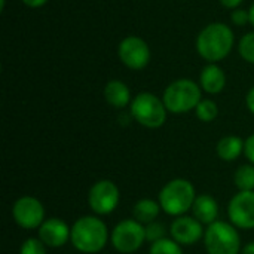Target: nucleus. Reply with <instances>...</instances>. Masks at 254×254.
Here are the masks:
<instances>
[{"label": "nucleus", "instance_id": "nucleus-1", "mask_svg": "<svg viewBox=\"0 0 254 254\" xmlns=\"http://www.w3.org/2000/svg\"><path fill=\"white\" fill-rule=\"evenodd\" d=\"M110 232L100 216H82L71 226V246L83 254H97L107 246Z\"/></svg>", "mask_w": 254, "mask_h": 254}, {"label": "nucleus", "instance_id": "nucleus-2", "mask_svg": "<svg viewBox=\"0 0 254 254\" xmlns=\"http://www.w3.org/2000/svg\"><path fill=\"white\" fill-rule=\"evenodd\" d=\"M234 42L235 37L231 27L223 22H211L199 31L196 37V51L205 61L216 64L229 55Z\"/></svg>", "mask_w": 254, "mask_h": 254}, {"label": "nucleus", "instance_id": "nucleus-3", "mask_svg": "<svg viewBox=\"0 0 254 254\" xmlns=\"http://www.w3.org/2000/svg\"><path fill=\"white\" fill-rule=\"evenodd\" d=\"M196 196L195 186L189 180L179 177L164 185L158 195V202L164 213L173 217H180L192 210Z\"/></svg>", "mask_w": 254, "mask_h": 254}, {"label": "nucleus", "instance_id": "nucleus-4", "mask_svg": "<svg viewBox=\"0 0 254 254\" xmlns=\"http://www.w3.org/2000/svg\"><path fill=\"white\" fill-rule=\"evenodd\" d=\"M201 89L202 88L190 79H177L165 88L162 94V101L170 113H188L190 110H195L202 100Z\"/></svg>", "mask_w": 254, "mask_h": 254}, {"label": "nucleus", "instance_id": "nucleus-5", "mask_svg": "<svg viewBox=\"0 0 254 254\" xmlns=\"http://www.w3.org/2000/svg\"><path fill=\"white\" fill-rule=\"evenodd\" d=\"M204 246L207 254H240L241 237L231 222L217 220L207 226L204 234Z\"/></svg>", "mask_w": 254, "mask_h": 254}, {"label": "nucleus", "instance_id": "nucleus-6", "mask_svg": "<svg viewBox=\"0 0 254 254\" xmlns=\"http://www.w3.org/2000/svg\"><path fill=\"white\" fill-rule=\"evenodd\" d=\"M131 116L141 127L149 129L161 128L167 121V107L162 98L152 92H140L131 101Z\"/></svg>", "mask_w": 254, "mask_h": 254}, {"label": "nucleus", "instance_id": "nucleus-7", "mask_svg": "<svg viewBox=\"0 0 254 254\" xmlns=\"http://www.w3.org/2000/svg\"><path fill=\"white\" fill-rule=\"evenodd\" d=\"M110 243L116 252L122 254L138 252L146 243L144 225H141L135 219L121 220L110 232Z\"/></svg>", "mask_w": 254, "mask_h": 254}, {"label": "nucleus", "instance_id": "nucleus-8", "mask_svg": "<svg viewBox=\"0 0 254 254\" xmlns=\"http://www.w3.org/2000/svg\"><path fill=\"white\" fill-rule=\"evenodd\" d=\"M121 202V190L112 180L95 182L88 192V205L95 216L112 214Z\"/></svg>", "mask_w": 254, "mask_h": 254}, {"label": "nucleus", "instance_id": "nucleus-9", "mask_svg": "<svg viewBox=\"0 0 254 254\" xmlns=\"http://www.w3.org/2000/svg\"><path fill=\"white\" fill-rule=\"evenodd\" d=\"M12 219L22 229H39L46 220L45 207L37 198L31 195H24L15 201L12 207Z\"/></svg>", "mask_w": 254, "mask_h": 254}, {"label": "nucleus", "instance_id": "nucleus-10", "mask_svg": "<svg viewBox=\"0 0 254 254\" xmlns=\"http://www.w3.org/2000/svg\"><path fill=\"white\" fill-rule=\"evenodd\" d=\"M228 217L237 229H254V190L238 192L231 198Z\"/></svg>", "mask_w": 254, "mask_h": 254}, {"label": "nucleus", "instance_id": "nucleus-11", "mask_svg": "<svg viewBox=\"0 0 254 254\" xmlns=\"http://www.w3.org/2000/svg\"><path fill=\"white\" fill-rule=\"evenodd\" d=\"M119 60L131 70H143L150 61V48L138 36L125 37L118 48Z\"/></svg>", "mask_w": 254, "mask_h": 254}, {"label": "nucleus", "instance_id": "nucleus-12", "mask_svg": "<svg viewBox=\"0 0 254 254\" xmlns=\"http://www.w3.org/2000/svg\"><path fill=\"white\" fill-rule=\"evenodd\" d=\"M204 225L196 220L193 216H180L176 217L173 220V223L170 225V235L171 238L179 243L182 247H188V246H195L198 244L201 240H204Z\"/></svg>", "mask_w": 254, "mask_h": 254}, {"label": "nucleus", "instance_id": "nucleus-13", "mask_svg": "<svg viewBox=\"0 0 254 254\" xmlns=\"http://www.w3.org/2000/svg\"><path fill=\"white\" fill-rule=\"evenodd\" d=\"M37 238L48 249H60L64 247L67 243H70L71 228L63 219L49 217L37 229Z\"/></svg>", "mask_w": 254, "mask_h": 254}, {"label": "nucleus", "instance_id": "nucleus-14", "mask_svg": "<svg viewBox=\"0 0 254 254\" xmlns=\"http://www.w3.org/2000/svg\"><path fill=\"white\" fill-rule=\"evenodd\" d=\"M219 213H220L219 204L211 195L202 193V195L196 196V199L193 202V207H192V214L202 225L210 226L211 223L217 222L219 220Z\"/></svg>", "mask_w": 254, "mask_h": 254}, {"label": "nucleus", "instance_id": "nucleus-15", "mask_svg": "<svg viewBox=\"0 0 254 254\" xmlns=\"http://www.w3.org/2000/svg\"><path fill=\"white\" fill-rule=\"evenodd\" d=\"M199 86L207 94H220L226 86V74L217 64H208L199 74Z\"/></svg>", "mask_w": 254, "mask_h": 254}, {"label": "nucleus", "instance_id": "nucleus-16", "mask_svg": "<svg viewBox=\"0 0 254 254\" xmlns=\"http://www.w3.org/2000/svg\"><path fill=\"white\" fill-rule=\"evenodd\" d=\"M104 100L115 109H125L131 104V91L122 80L113 79L104 86Z\"/></svg>", "mask_w": 254, "mask_h": 254}, {"label": "nucleus", "instance_id": "nucleus-17", "mask_svg": "<svg viewBox=\"0 0 254 254\" xmlns=\"http://www.w3.org/2000/svg\"><path fill=\"white\" fill-rule=\"evenodd\" d=\"M246 141L238 135H225L217 141V156L225 162H234L244 153Z\"/></svg>", "mask_w": 254, "mask_h": 254}, {"label": "nucleus", "instance_id": "nucleus-18", "mask_svg": "<svg viewBox=\"0 0 254 254\" xmlns=\"http://www.w3.org/2000/svg\"><path fill=\"white\" fill-rule=\"evenodd\" d=\"M161 211H162V208H161L158 201L150 199V198H143V199H138L134 204V207H132V219H135L137 222H140L141 225L146 226V225L155 222Z\"/></svg>", "mask_w": 254, "mask_h": 254}, {"label": "nucleus", "instance_id": "nucleus-19", "mask_svg": "<svg viewBox=\"0 0 254 254\" xmlns=\"http://www.w3.org/2000/svg\"><path fill=\"white\" fill-rule=\"evenodd\" d=\"M234 183L238 189V192H249L254 190V165L253 164H244L238 167V170L234 174Z\"/></svg>", "mask_w": 254, "mask_h": 254}, {"label": "nucleus", "instance_id": "nucleus-20", "mask_svg": "<svg viewBox=\"0 0 254 254\" xmlns=\"http://www.w3.org/2000/svg\"><path fill=\"white\" fill-rule=\"evenodd\" d=\"M195 113H196V118L201 122H207L208 124V122H213L219 116V107H217V104L213 100L202 98L199 101V104L196 106Z\"/></svg>", "mask_w": 254, "mask_h": 254}, {"label": "nucleus", "instance_id": "nucleus-21", "mask_svg": "<svg viewBox=\"0 0 254 254\" xmlns=\"http://www.w3.org/2000/svg\"><path fill=\"white\" fill-rule=\"evenodd\" d=\"M149 254H183V249L173 238H164L150 244Z\"/></svg>", "mask_w": 254, "mask_h": 254}, {"label": "nucleus", "instance_id": "nucleus-22", "mask_svg": "<svg viewBox=\"0 0 254 254\" xmlns=\"http://www.w3.org/2000/svg\"><path fill=\"white\" fill-rule=\"evenodd\" d=\"M238 49H240V55L244 61L254 64V31L247 33L241 37Z\"/></svg>", "mask_w": 254, "mask_h": 254}, {"label": "nucleus", "instance_id": "nucleus-23", "mask_svg": "<svg viewBox=\"0 0 254 254\" xmlns=\"http://www.w3.org/2000/svg\"><path fill=\"white\" fill-rule=\"evenodd\" d=\"M144 231H146V241L150 243V244H153V243H156L159 240L167 238V228L161 222H158V220L146 225Z\"/></svg>", "mask_w": 254, "mask_h": 254}, {"label": "nucleus", "instance_id": "nucleus-24", "mask_svg": "<svg viewBox=\"0 0 254 254\" xmlns=\"http://www.w3.org/2000/svg\"><path fill=\"white\" fill-rule=\"evenodd\" d=\"M19 254H48V247L39 238H27L19 247Z\"/></svg>", "mask_w": 254, "mask_h": 254}, {"label": "nucleus", "instance_id": "nucleus-25", "mask_svg": "<svg viewBox=\"0 0 254 254\" xmlns=\"http://www.w3.org/2000/svg\"><path fill=\"white\" fill-rule=\"evenodd\" d=\"M231 19L235 25H246L250 21V12L246 9H234L231 13Z\"/></svg>", "mask_w": 254, "mask_h": 254}, {"label": "nucleus", "instance_id": "nucleus-26", "mask_svg": "<svg viewBox=\"0 0 254 254\" xmlns=\"http://www.w3.org/2000/svg\"><path fill=\"white\" fill-rule=\"evenodd\" d=\"M244 155H246V158L250 161V164H253L254 165V134H252V135L246 140Z\"/></svg>", "mask_w": 254, "mask_h": 254}, {"label": "nucleus", "instance_id": "nucleus-27", "mask_svg": "<svg viewBox=\"0 0 254 254\" xmlns=\"http://www.w3.org/2000/svg\"><path fill=\"white\" fill-rule=\"evenodd\" d=\"M21 1H22L25 6L36 9V7H42V6H45L49 0H21Z\"/></svg>", "mask_w": 254, "mask_h": 254}, {"label": "nucleus", "instance_id": "nucleus-28", "mask_svg": "<svg viewBox=\"0 0 254 254\" xmlns=\"http://www.w3.org/2000/svg\"><path fill=\"white\" fill-rule=\"evenodd\" d=\"M246 104H247V109L254 115V86L247 92V97H246Z\"/></svg>", "mask_w": 254, "mask_h": 254}, {"label": "nucleus", "instance_id": "nucleus-29", "mask_svg": "<svg viewBox=\"0 0 254 254\" xmlns=\"http://www.w3.org/2000/svg\"><path fill=\"white\" fill-rule=\"evenodd\" d=\"M244 0H220V3L228 7V9H238V6L243 3Z\"/></svg>", "mask_w": 254, "mask_h": 254}, {"label": "nucleus", "instance_id": "nucleus-30", "mask_svg": "<svg viewBox=\"0 0 254 254\" xmlns=\"http://www.w3.org/2000/svg\"><path fill=\"white\" fill-rule=\"evenodd\" d=\"M241 254H254V241L246 244L241 250Z\"/></svg>", "mask_w": 254, "mask_h": 254}, {"label": "nucleus", "instance_id": "nucleus-31", "mask_svg": "<svg viewBox=\"0 0 254 254\" xmlns=\"http://www.w3.org/2000/svg\"><path fill=\"white\" fill-rule=\"evenodd\" d=\"M249 12H250V22H252V25L254 27V3L252 4V7H250Z\"/></svg>", "mask_w": 254, "mask_h": 254}, {"label": "nucleus", "instance_id": "nucleus-32", "mask_svg": "<svg viewBox=\"0 0 254 254\" xmlns=\"http://www.w3.org/2000/svg\"><path fill=\"white\" fill-rule=\"evenodd\" d=\"M4 3H6V0H0V12L4 10Z\"/></svg>", "mask_w": 254, "mask_h": 254}]
</instances>
